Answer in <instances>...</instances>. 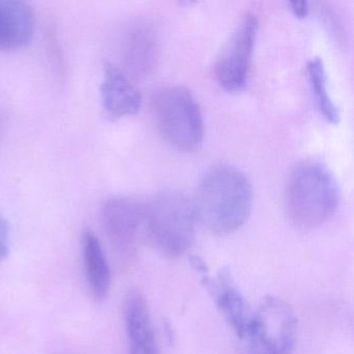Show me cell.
Masks as SVG:
<instances>
[{
	"label": "cell",
	"instance_id": "cell-9",
	"mask_svg": "<svg viewBox=\"0 0 354 354\" xmlns=\"http://www.w3.org/2000/svg\"><path fill=\"white\" fill-rule=\"evenodd\" d=\"M100 93L103 109L111 119L136 115L142 107L140 92L127 76L111 63L104 65Z\"/></svg>",
	"mask_w": 354,
	"mask_h": 354
},
{
	"label": "cell",
	"instance_id": "cell-11",
	"mask_svg": "<svg viewBox=\"0 0 354 354\" xmlns=\"http://www.w3.org/2000/svg\"><path fill=\"white\" fill-rule=\"evenodd\" d=\"M82 259L91 294L98 302L104 301L111 292V271L100 240L94 232L86 230L82 236Z\"/></svg>",
	"mask_w": 354,
	"mask_h": 354
},
{
	"label": "cell",
	"instance_id": "cell-15",
	"mask_svg": "<svg viewBox=\"0 0 354 354\" xmlns=\"http://www.w3.org/2000/svg\"><path fill=\"white\" fill-rule=\"evenodd\" d=\"M10 252V227L7 219L0 214V263L7 259Z\"/></svg>",
	"mask_w": 354,
	"mask_h": 354
},
{
	"label": "cell",
	"instance_id": "cell-10",
	"mask_svg": "<svg viewBox=\"0 0 354 354\" xmlns=\"http://www.w3.org/2000/svg\"><path fill=\"white\" fill-rule=\"evenodd\" d=\"M124 320L129 354H159L148 304L138 291H131L126 296Z\"/></svg>",
	"mask_w": 354,
	"mask_h": 354
},
{
	"label": "cell",
	"instance_id": "cell-13",
	"mask_svg": "<svg viewBox=\"0 0 354 354\" xmlns=\"http://www.w3.org/2000/svg\"><path fill=\"white\" fill-rule=\"evenodd\" d=\"M206 286L214 291L219 310L223 313L225 320L241 339L252 314H248L245 300L234 287L230 273L227 271H223L219 275V281L216 285H213L211 281L207 279Z\"/></svg>",
	"mask_w": 354,
	"mask_h": 354
},
{
	"label": "cell",
	"instance_id": "cell-2",
	"mask_svg": "<svg viewBox=\"0 0 354 354\" xmlns=\"http://www.w3.org/2000/svg\"><path fill=\"white\" fill-rule=\"evenodd\" d=\"M339 192L328 167L316 160L302 161L288 180L286 206L292 223L300 229H315L337 210Z\"/></svg>",
	"mask_w": 354,
	"mask_h": 354
},
{
	"label": "cell",
	"instance_id": "cell-6",
	"mask_svg": "<svg viewBox=\"0 0 354 354\" xmlns=\"http://www.w3.org/2000/svg\"><path fill=\"white\" fill-rule=\"evenodd\" d=\"M258 32V19L252 14L244 16L215 63V75L223 90L238 94L245 90L250 78L252 53Z\"/></svg>",
	"mask_w": 354,
	"mask_h": 354
},
{
	"label": "cell",
	"instance_id": "cell-12",
	"mask_svg": "<svg viewBox=\"0 0 354 354\" xmlns=\"http://www.w3.org/2000/svg\"><path fill=\"white\" fill-rule=\"evenodd\" d=\"M157 40L152 26L136 24L126 39L125 59L134 76L142 77L150 73L156 61Z\"/></svg>",
	"mask_w": 354,
	"mask_h": 354
},
{
	"label": "cell",
	"instance_id": "cell-8",
	"mask_svg": "<svg viewBox=\"0 0 354 354\" xmlns=\"http://www.w3.org/2000/svg\"><path fill=\"white\" fill-rule=\"evenodd\" d=\"M36 32L32 6L19 0H0V51L24 48Z\"/></svg>",
	"mask_w": 354,
	"mask_h": 354
},
{
	"label": "cell",
	"instance_id": "cell-5",
	"mask_svg": "<svg viewBox=\"0 0 354 354\" xmlns=\"http://www.w3.org/2000/svg\"><path fill=\"white\" fill-rule=\"evenodd\" d=\"M296 337V317L289 304L268 297L252 314L241 339L246 354H292Z\"/></svg>",
	"mask_w": 354,
	"mask_h": 354
},
{
	"label": "cell",
	"instance_id": "cell-7",
	"mask_svg": "<svg viewBox=\"0 0 354 354\" xmlns=\"http://www.w3.org/2000/svg\"><path fill=\"white\" fill-rule=\"evenodd\" d=\"M101 223L120 259L130 260L146 230L147 206L125 196L109 198L101 208Z\"/></svg>",
	"mask_w": 354,
	"mask_h": 354
},
{
	"label": "cell",
	"instance_id": "cell-1",
	"mask_svg": "<svg viewBox=\"0 0 354 354\" xmlns=\"http://www.w3.org/2000/svg\"><path fill=\"white\" fill-rule=\"evenodd\" d=\"M252 188L243 171L230 165H215L205 171L196 188V218L215 235L239 230L250 217Z\"/></svg>",
	"mask_w": 354,
	"mask_h": 354
},
{
	"label": "cell",
	"instance_id": "cell-3",
	"mask_svg": "<svg viewBox=\"0 0 354 354\" xmlns=\"http://www.w3.org/2000/svg\"><path fill=\"white\" fill-rule=\"evenodd\" d=\"M196 219L194 203L182 192L167 190L147 206L146 231L162 254L175 258L192 246Z\"/></svg>",
	"mask_w": 354,
	"mask_h": 354
},
{
	"label": "cell",
	"instance_id": "cell-4",
	"mask_svg": "<svg viewBox=\"0 0 354 354\" xmlns=\"http://www.w3.org/2000/svg\"><path fill=\"white\" fill-rule=\"evenodd\" d=\"M155 121L163 138L180 152H194L204 138V120L194 95L182 86H169L155 95Z\"/></svg>",
	"mask_w": 354,
	"mask_h": 354
},
{
	"label": "cell",
	"instance_id": "cell-16",
	"mask_svg": "<svg viewBox=\"0 0 354 354\" xmlns=\"http://www.w3.org/2000/svg\"><path fill=\"white\" fill-rule=\"evenodd\" d=\"M291 11L293 12L294 15L298 18H306L308 14V3L301 1V3H290Z\"/></svg>",
	"mask_w": 354,
	"mask_h": 354
},
{
	"label": "cell",
	"instance_id": "cell-14",
	"mask_svg": "<svg viewBox=\"0 0 354 354\" xmlns=\"http://www.w3.org/2000/svg\"><path fill=\"white\" fill-rule=\"evenodd\" d=\"M306 69H308L310 90L319 111L327 122L337 124L339 120V111L329 95L326 70L322 59L320 57L310 59Z\"/></svg>",
	"mask_w": 354,
	"mask_h": 354
}]
</instances>
